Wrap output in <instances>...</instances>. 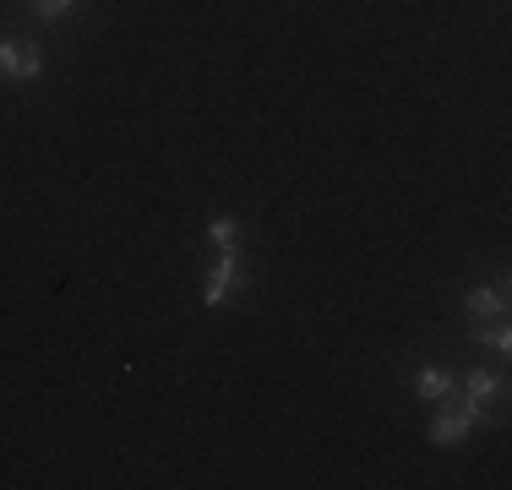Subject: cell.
Instances as JSON below:
<instances>
[{
    "label": "cell",
    "instance_id": "cell-1",
    "mask_svg": "<svg viewBox=\"0 0 512 490\" xmlns=\"http://www.w3.org/2000/svg\"><path fill=\"white\" fill-rule=\"evenodd\" d=\"M474 425H485V420H480V409H474V398H469L463 387H453L442 403H436L431 441H436V447H458V441H469Z\"/></svg>",
    "mask_w": 512,
    "mask_h": 490
},
{
    "label": "cell",
    "instance_id": "cell-2",
    "mask_svg": "<svg viewBox=\"0 0 512 490\" xmlns=\"http://www.w3.org/2000/svg\"><path fill=\"white\" fill-rule=\"evenodd\" d=\"M246 289V273H240V256L235 251H218V262H213V273H207V284H202V305H229L235 294Z\"/></svg>",
    "mask_w": 512,
    "mask_h": 490
},
{
    "label": "cell",
    "instance_id": "cell-3",
    "mask_svg": "<svg viewBox=\"0 0 512 490\" xmlns=\"http://www.w3.org/2000/svg\"><path fill=\"white\" fill-rule=\"evenodd\" d=\"M463 392L474 398V409H480V420H502V398H507V382L496 371H469L458 382Z\"/></svg>",
    "mask_w": 512,
    "mask_h": 490
},
{
    "label": "cell",
    "instance_id": "cell-4",
    "mask_svg": "<svg viewBox=\"0 0 512 490\" xmlns=\"http://www.w3.org/2000/svg\"><path fill=\"white\" fill-rule=\"evenodd\" d=\"M44 71V55L33 44H22V39H6L0 44V77H17V82H33Z\"/></svg>",
    "mask_w": 512,
    "mask_h": 490
},
{
    "label": "cell",
    "instance_id": "cell-5",
    "mask_svg": "<svg viewBox=\"0 0 512 490\" xmlns=\"http://www.w3.org/2000/svg\"><path fill=\"white\" fill-rule=\"evenodd\" d=\"M463 311H469V322L480 327V322H502L507 316V284H474L469 294H463Z\"/></svg>",
    "mask_w": 512,
    "mask_h": 490
},
{
    "label": "cell",
    "instance_id": "cell-6",
    "mask_svg": "<svg viewBox=\"0 0 512 490\" xmlns=\"http://www.w3.org/2000/svg\"><path fill=\"white\" fill-rule=\"evenodd\" d=\"M453 387H458V382H453L447 371H436V365H425V371L414 376V398H425V403H442Z\"/></svg>",
    "mask_w": 512,
    "mask_h": 490
},
{
    "label": "cell",
    "instance_id": "cell-7",
    "mask_svg": "<svg viewBox=\"0 0 512 490\" xmlns=\"http://www.w3.org/2000/svg\"><path fill=\"white\" fill-rule=\"evenodd\" d=\"M207 240H213L218 251H235V240H240V224H235V218H224V213H218L213 224H207Z\"/></svg>",
    "mask_w": 512,
    "mask_h": 490
},
{
    "label": "cell",
    "instance_id": "cell-8",
    "mask_svg": "<svg viewBox=\"0 0 512 490\" xmlns=\"http://www.w3.org/2000/svg\"><path fill=\"white\" fill-rule=\"evenodd\" d=\"M474 338H480L485 349H496V354H507V349H512V333H507V322H491V327L480 322V327H474Z\"/></svg>",
    "mask_w": 512,
    "mask_h": 490
},
{
    "label": "cell",
    "instance_id": "cell-9",
    "mask_svg": "<svg viewBox=\"0 0 512 490\" xmlns=\"http://www.w3.org/2000/svg\"><path fill=\"white\" fill-rule=\"evenodd\" d=\"M33 6H39V11H44V17H66V11H71V6H77V0H33Z\"/></svg>",
    "mask_w": 512,
    "mask_h": 490
}]
</instances>
